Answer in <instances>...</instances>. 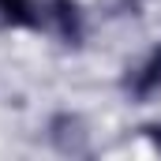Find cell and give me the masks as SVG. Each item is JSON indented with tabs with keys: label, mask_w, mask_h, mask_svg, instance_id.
Returning <instances> with one entry per match:
<instances>
[{
	"label": "cell",
	"mask_w": 161,
	"mask_h": 161,
	"mask_svg": "<svg viewBox=\"0 0 161 161\" xmlns=\"http://www.w3.org/2000/svg\"><path fill=\"white\" fill-rule=\"evenodd\" d=\"M49 139H53L56 154H64V158H86V154H90L86 120L75 116V113H56L53 124H49Z\"/></svg>",
	"instance_id": "cell-1"
},
{
	"label": "cell",
	"mask_w": 161,
	"mask_h": 161,
	"mask_svg": "<svg viewBox=\"0 0 161 161\" xmlns=\"http://www.w3.org/2000/svg\"><path fill=\"white\" fill-rule=\"evenodd\" d=\"M53 19L60 26V38L68 45H79L82 41V11L75 0H53Z\"/></svg>",
	"instance_id": "cell-2"
},
{
	"label": "cell",
	"mask_w": 161,
	"mask_h": 161,
	"mask_svg": "<svg viewBox=\"0 0 161 161\" xmlns=\"http://www.w3.org/2000/svg\"><path fill=\"white\" fill-rule=\"evenodd\" d=\"M0 15L11 26H38V11L34 0H0Z\"/></svg>",
	"instance_id": "cell-3"
},
{
	"label": "cell",
	"mask_w": 161,
	"mask_h": 161,
	"mask_svg": "<svg viewBox=\"0 0 161 161\" xmlns=\"http://www.w3.org/2000/svg\"><path fill=\"white\" fill-rule=\"evenodd\" d=\"M158 86H161V45L154 49L150 64H146V68H142V71L135 75V94H139V97H150V94H154Z\"/></svg>",
	"instance_id": "cell-4"
},
{
	"label": "cell",
	"mask_w": 161,
	"mask_h": 161,
	"mask_svg": "<svg viewBox=\"0 0 161 161\" xmlns=\"http://www.w3.org/2000/svg\"><path fill=\"white\" fill-rule=\"evenodd\" d=\"M139 131H142V135H146V139H150V142L161 150V124H142Z\"/></svg>",
	"instance_id": "cell-5"
}]
</instances>
